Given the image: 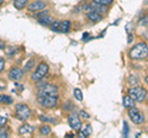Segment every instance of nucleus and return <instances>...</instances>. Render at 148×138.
Wrapping results in <instances>:
<instances>
[{"label": "nucleus", "instance_id": "nucleus-19", "mask_svg": "<svg viewBox=\"0 0 148 138\" xmlns=\"http://www.w3.org/2000/svg\"><path fill=\"white\" fill-rule=\"evenodd\" d=\"M73 95H74V98H75V100H78V101L83 100V93L79 88H75L73 90Z\"/></svg>", "mask_w": 148, "mask_h": 138}, {"label": "nucleus", "instance_id": "nucleus-2", "mask_svg": "<svg viewBox=\"0 0 148 138\" xmlns=\"http://www.w3.org/2000/svg\"><path fill=\"white\" fill-rule=\"evenodd\" d=\"M147 90L140 85H135L128 89V95L136 101V102H143L147 99Z\"/></svg>", "mask_w": 148, "mask_h": 138}, {"label": "nucleus", "instance_id": "nucleus-15", "mask_svg": "<svg viewBox=\"0 0 148 138\" xmlns=\"http://www.w3.org/2000/svg\"><path fill=\"white\" fill-rule=\"evenodd\" d=\"M91 127L90 125H84V126H82L80 128V131H79V136L80 137H88V136H90L91 135Z\"/></svg>", "mask_w": 148, "mask_h": 138}, {"label": "nucleus", "instance_id": "nucleus-32", "mask_svg": "<svg viewBox=\"0 0 148 138\" xmlns=\"http://www.w3.org/2000/svg\"><path fill=\"white\" fill-rule=\"evenodd\" d=\"M4 48H6L5 42H3V41H0V49H4Z\"/></svg>", "mask_w": 148, "mask_h": 138}, {"label": "nucleus", "instance_id": "nucleus-16", "mask_svg": "<svg viewBox=\"0 0 148 138\" xmlns=\"http://www.w3.org/2000/svg\"><path fill=\"white\" fill-rule=\"evenodd\" d=\"M27 3H29V0H14V6L17 10H24L27 5Z\"/></svg>", "mask_w": 148, "mask_h": 138}, {"label": "nucleus", "instance_id": "nucleus-30", "mask_svg": "<svg viewBox=\"0 0 148 138\" xmlns=\"http://www.w3.org/2000/svg\"><path fill=\"white\" fill-rule=\"evenodd\" d=\"M79 116L80 117H84V118H90V115L88 113V112H85V111H83V110L79 112Z\"/></svg>", "mask_w": 148, "mask_h": 138}, {"label": "nucleus", "instance_id": "nucleus-31", "mask_svg": "<svg viewBox=\"0 0 148 138\" xmlns=\"http://www.w3.org/2000/svg\"><path fill=\"white\" fill-rule=\"evenodd\" d=\"M128 83H130V84H137L138 80L136 79L135 77H131V78H130V79H128Z\"/></svg>", "mask_w": 148, "mask_h": 138}, {"label": "nucleus", "instance_id": "nucleus-6", "mask_svg": "<svg viewBox=\"0 0 148 138\" xmlns=\"http://www.w3.org/2000/svg\"><path fill=\"white\" fill-rule=\"evenodd\" d=\"M127 111H128V117L133 123H136V125H142V123L145 122V120H146L145 115H143L137 107H131V109H128Z\"/></svg>", "mask_w": 148, "mask_h": 138}, {"label": "nucleus", "instance_id": "nucleus-26", "mask_svg": "<svg viewBox=\"0 0 148 138\" xmlns=\"http://www.w3.org/2000/svg\"><path fill=\"white\" fill-rule=\"evenodd\" d=\"M4 69H5V59L0 57V73H3Z\"/></svg>", "mask_w": 148, "mask_h": 138}, {"label": "nucleus", "instance_id": "nucleus-4", "mask_svg": "<svg viewBox=\"0 0 148 138\" xmlns=\"http://www.w3.org/2000/svg\"><path fill=\"white\" fill-rule=\"evenodd\" d=\"M37 101L43 109H53L58 104V96L57 95H49V96H41L37 98Z\"/></svg>", "mask_w": 148, "mask_h": 138}, {"label": "nucleus", "instance_id": "nucleus-36", "mask_svg": "<svg viewBox=\"0 0 148 138\" xmlns=\"http://www.w3.org/2000/svg\"><path fill=\"white\" fill-rule=\"evenodd\" d=\"M147 96H148V94H147Z\"/></svg>", "mask_w": 148, "mask_h": 138}, {"label": "nucleus", "instance_id": "nucleus-22", "mask_svg": "<svg viewBox=\"0 0 148 138\" xmlns=\"http://www.w3.org/2000/svg\"><path fill=\"white\" fill-rule=\"evenodd\" d=\"M34 66H35V59H30V61L25 64V68H26L25 70H26V72H30L31 69L34 68Z\"/></svg>", "mask_w": 148, "mask_h": 138}, {"label": "nucleus", "instance_id": "nucleus-17", "mask_svg": "<svg viewBox=\"0 0 148 138\" xmlns=\"http://www.w3.org/2000/svg\"><path fill=\"white\" fill-rule=\"evenodd\" d=\"M53 21H54L53 17H51V16H48V15L43 16L42 19H38V22H40V24H41V25H45V26H51Z\"/></svg>", "mask_w": 148, "mask_h": 138}, {"label": "nucleus", "instance_id": "nucleus-35", "mask_svg": "<svg viewBox=\"0 0 148 138\" xmlns=\"http://www.w3.org/2000/svg\"><path fill=\"white\" fill-rule=\"evenodd\" d=\"M3 1H4V0H0V5H1V4H3Z\"/></svg>", "mask_w": 148, "mask_h": 138}, {"label": "nucleus", "instance_id": "nucleus-5", "mask_svg": "<svg viewBox=\"0 0 148 138\" xmlns=\"http://www.w3.org/2000/svg\"><path fill=\"white\" fill-rule=\"evenodd\" d=\"M15 116L20 121H26L31 116V110L26 104H17L15 106Z\"/></svg>", "mask_w": 148, "mask_h": 138}, {"label": "nucleus", "instance_id": "nucleus-23", "mask_svg": "<svg viewBox=\"0 0 148 138\" xmlns=\"http://www.w3.org/2000/svg\"><path fill=\"white\" fill-rule=\"evenodd\" d=\"M92 1L96 3V4H99V5H110L114 0H92Z\"/></svg>", "mask_w": 148, "mask_h": 138}, {"label": "nucleus", "instance_id": "nucleus-33", "mask_svg": "<svg viewBox=\"0 0 148 138\" xmlns=\"http://www.w3.org/2000/svg\"><path fill=\"white\" fill-rule=\"evenodd\" d=\"M4 89H5V86H4V85H1V84H0V91H1V90H4Z\"/></svg>", "mask_w": 148, "mask_h": 138}, {"label": "nucleus", "instance_id": "nucleus-13", "mask_svg": "<svg viewBox=\"0 0 148 138\" xmlns=\"http://www.w3.org/2000/svg\"><path fill=\"white\" fill-rule=\"evenodd\" d=\"M69 30H71V22H69L68 20H66V21H59L57 32H63V33H67Z\"/></svg>", "mask_w": 148, "mask_h": 138}, {"label": "nucleus", "instance_id": "nucleus-11", "mask_svg": "<svg viewBox=\"0 0 148 138\" xmlns=\"http://www.w3.org/2000/svg\"><path fill=\"white\" fill-rule=\"evenodd\" d=\"M88 19H89V21L92 22V24H96V22H100L103 20V15L98 11H89L88 12Z\"/></svg>", "mask_w": 148, "mask_h": 138}, {"label": "nucleus", "instance_id": "nucleus-10", "mask_svg": "<svg viewBox=\"0 0 148 138\" xmlns=\"http://www.w3.org/2000/svg\"><path fill=\"white\" fill-rule=\"evenodd\" d=\"M8 77L10 78L11 80H20L22 79V77H24V70H22L21 68H18V67H14L11 68L10 70H9L8 73Z\"/></svg>", "mask_w": 148, "mask_h": 138}, {"label": "nucleus", "instance_id": "nucleus-1", "mask_svg": "<svg viewBox=\"0 0 148 138\" xmlns=\"http://www.w3.org/2000/svg\"><path fill=\"white\" fill-rule=\"evenodd\" d=\"M128 56L132 61H142V59L148 58V46L145 42H140L135 44L130 49Z\"/></svg>", "mask_w": 148, "mask_h": 138}, {"label": "nucleus", "instance_id": "nucleus-8", "mask_svg": "<svg viewBox=\"0 0 148 138\" xmlns=\"http://www.w3.org/2000/svg\"><path fill=\"white\" fill-rule=\"evenodd\" d=\"M68 123H69V126H71L72 130L78 131V132L80 131V128H82V122H80V118L78 117L75 113H71V115L68 116Z\"/></svg>", "mask_w": 148, "mask_h": 138}, {"label": "nucleus", "instance_id": "nucleus-21", "mask_svg": "<svg viewBox=\"0 0 148 138\" xmlns=\"http://www.w3.org/2000/svg\"><path fill=\"white\" fill-rule=\"evenodd\" d=\"M40 120H41L42 122H52V123H57V120L49 118L48 116H45V115H41V116H40Z\"/></svg>", "mask_w": 148, "mask_h": 138}, {"label": "nucleus", "instance_id": "nucleus-20", "mask_svg": "<svg viewBox=\"0 0 148 138\" xmlns=\"http://www.w3.org/2000/svg\"><path fill=\"white\" fill-rule=\"evenodd\" d=\"M0 102L1 104H12V98L9 95H0Z\"/></svg>", "mask_w": 148, "mask_h": 138}, {"label": "nucleus", "instance_id": "nucleus-27", "mask_svg": "<svg viewBox=\"0 0 148 138\" xmlns=\"http://www.w3.org/2000/svg\"><path fill=\"white\" fill-rule=\"evenodd\" d=\"M46 15H48V11L47 10H41V11H38L36 14V17H43Z\"/></svg>", "mask_w": 148, "mask_h": 138}, {"label": "nucleus", "instance_id": "nucleus-28", "mask_svg": "<svg viewBox=\"0 0 148 138\" xmlns=\"http://www.w3.org/2000/svg\"><path fill=\"white\" fill-rule=\"evenodd\" d=\"M4 137H9V132L5 128H1V130H0V138H4Z\"/></svg>", "mask_w": 148, "mask_h": 138}, {"label": "nucleus", "instance_id": "nucleus-18", "mask_svg": "<svg viewBox=\"0 0 148 138\" xmlns=\"http://www.w3.org/2000/svg\"><path fill=\"white\" fill-rule=\"evenodd\" d=\"M40 133L42 136H49L52 133V130H51V127L48 125H43L40 127Z\"/></svg>", "mask_w": 148, "mask_h": 138}, {"label": "nucleus", "instance_id": "nucleus-7", "mask_svg": "<svg viewBox=\"0 0 148 138\" xmlns=\"http://www.w3.org/2000/svg\"><path fill=\"white\" fill-rule=\"evenodd\" d=\"M58 94V88L56 85L52 84H47L45 85L43 88L38 89L37 91V98H41V96H49V95H57Z\"/></svg>", "mask_w": 148, "mask_h": 138}, {"label": "nucleus", "instance_id": "nucleus-3", "mask_svg": "<svg viewBox=\"0 0 148 138\" xmlns=\"http://www.w3.org/2000/svg\"><path fill=\"white\" fill-rule=\"evenodd\" d=\"M48 70H49L48 64H47V63H45V62H41L38 66H37L36 70L32 73L31 80H32V81H38V80H41V79H43V78L47 75Z\"/></svg>", "mask_w": 148, "mask_h": 138}, {"label": "nucleus", "instance_id": "nucleus-29", "mask_svg": "<svg viewBox=\"0 0 148 138\" xmlns=\"http://www.w3.org/2000/svg\"><path fill=\"white\" fill-rule=\"evenodd\" d=\"M6 122H8V118H6V117L0 116V127L5 126V125H6Z\"/></svg>", "mask_w": 148, "mask_h": 138}, {"label": "nucleus", "instance_id": "nucleus-25", "mask_svg": "<svg viewBox=\"0 0 148 138\" xmlns=\"http://www.w3.org/2000/svg\"><path fill=\"white\" fill-rule=\"evenodd\" d=\"M138 24H140V25H143V26H148V17L145 16V17H142V19H140Z\"/></svg>", "mask_w": 148, "mask_h": 138}, {"label": "nucleus", "instance_id": "nucleus-9", "mask_svg": "<svg viewBox=\"0 0 148 138\" xmlns=\"http://www.w3.org/2000/svg\"><path fill=\"white\" fill-rule=\"evenodd\" d=\"M46 6H47V3L46 1H43V0H36V1L31 3L27 9H29V11H31V12H38L41 10H45Z\"/></svg>", "mask_w": 148, "mask_h": 138}, {"label": "nucleus", "instance_id": "nucleus-12", "mask_svg": "<svg viewBox=\"0 0 148 138\" xmlns=\"http://www.w3.org/2000/svg\"><path fill=\"white\" fill-rule=\"evenodd\" d=\"M135 102H136V101L133 100L128 94L125 95L123 98H122V105H123V107L127 109V110L131 109V107H135Z\"/></svg>", "mask_w": 148, "mask_h": 138}, {"label": "nucleus", "instance_id": "nucleus-24", "mask_svg": "<svg viewBox=\"0 0 148 138\" xmlns=\"http://www.w3.org/2000/svg\"><path fill=\"white\" fill-rule=\"evenodd\" d=\"M5 49H6V56H12V54L16 52L15 47H8V48H5Z\"/></svg>", "mask_w": 148, "mask_h": 138}, {"label": "nucleus", "instance_id": "nucleus-14", "mask_svg": "<svg viewBox=\"0 0 148 138\" xmlns=\"http://www.w3.org/2000/svg\"><path fill=\"white\" fill-rule=\"evenodd\" d=\"M35 128L32 127L31 125H27V123H25V125H22L18 127V135H31L32 132H34Z\"/></svg>", "mask_w": 148, "mask_h": 138}, {"label": "nucleus", "instance_id": "nucleus-34", "mask_svg": "<svg viewBox=\"0 0 148 138\" xmlns=\"http://www.w3.org/2000/svg\"><path fill=\"white\" fill-rule=\"evenodd\" d=\"M145 81H146V83H147V84H148V75H147V77L145 78Z\"/></svg>", "mask_w": 148, "mask_h": 138}]
</instances>
